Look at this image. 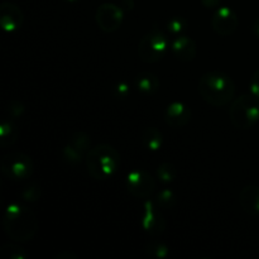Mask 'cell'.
<instances>
[{
	"mask_svg": "<svg viewBox=\"0 0 259 259\" xmlns=\"http://www.w3.org/2000/svg\"><path fill=\"white\" fill-rule=\"evenodd\" d=\"M3 227L10 239L17 243H27L37 234L38 220L29 207L22 204H12L5 210Z\"/></svg>",
	"mask_w": 259,
	"mask_h": 259,
	"instance_id": "1",
	"label": "cell"
},
{
	"mask_svg": "<svg viewBox=\"0 0 259 259\" xmlns=\"http://www.w3.org/2000/svg\"><path fill=\"white\" fill-rule=\"evenodd\" d=\"M199 93L207 104L212 106H224L233 100L235 83L227 73L211 71L201 76L199 81Z\"/></svg>",
	"mask_w": 259,
	"mask_h": 259,
	"instance_id": "2",
	"label": "cell"
},
{
	"mask_svg": "<svg viewBox=\"0 0 259 259\" xmlns=\"http://www.w3.org/2000/svg\"><path fill=\"white\" fill-rule=\"evenodd\" d=\"M86 168L95 180H106L116 174L121 163L120 154L109 144H99L91 148L85 158Z\"/></svg>",
	"mask_w": 259,
	"mask_h": 259,
	"instance_id": "3",
	"label": "cell"
},
{
	"mask_svg": "<svg viewBox=\"0 0 259 259\" xmlns=\"http://www.w3.org/2000/svg\"><path fill=\"white\" fill-rule=\"evenodd\" d=\"M230 120L238 129H250L259 120V99L252 93L240 95L233 101L229 110Z\"/></svg>",
	"mask_w": 259,
	"mask_h": 259,
	"instance_id": "4",
	"label": "cell"
},
{
	"mask_svg": "<svg viewBox=\"0 0 259 259\" xmlns=\"http://www.w3.org/2000/svg\"><path fill=\"white\" fill-rule=\"evenodd\" d=\"M167 37L158 27L149 30L138 45V56L143 62L156 63L164 57L167 51Z\"/></svg>",
	"mask_w": 259,
	"mask_h": 259,
	"instance_id": "5",
	"label": "cell"
},
{
	"mask_svg": "<svg viewBox=\"0 0 259 259\" xmlns=\"http://www.w3.org/2000/svg\"><path fill=\"white\" fill-rule=\"evenodd\" d=\"M33 168L34 164L32 158L23 152H10L0 161V171L3 176L13 181H20L30 177Z\"/></svg>",
	"mask_w": 259,
	"mask_h": 259,
	"instance_id": "6",
	"label": "cell"
},
{
	"mask_svg": "<svg viewBox=\"0 0 259 259\" xmlns=\"http://www.w3.org/2000/svg\"><path fill=\"white\" fill-rule=\"evenodd\" d=\"M123 8L111 3H105L96 10V24L104 33H114L120 28L123 23Z\"/></svg>",
	"mask_w": 259,
	"mask_h": 259,
	"instance_id": "7",
	"label": "cell"
},
{
	"mask_svg": "<svg viewBox=\"0 0 259 259\" xmlns=\"http://www.w3.org/2000/svg\"><path fill=\"white\" fill-rule=\"evenodd\" d=\"M126 190L138 199H148L156 190V181L146 171H133L126 176Z\"/></svg>",
	"mask_w": 259,
	"mask_h": 259,
	"instance_id": "8",
	"label": "cell"
},
{
	"mask_svg": "<svg viewBox=\"0 0 259 259\" xmlns=\"http://www.w3.org/2000/svg\"><path fill=\"white\" fill-rule=\"evenodd\" d=\"M167 223L162 210L151 200H146L142 212V228L149 235H159L166 230Z\"/></svg>",
	"mask_w": 259,
	"mask_h": 259,
	"instance_id": "9",
	"label": "cell"
},
{
	"mask_svg": "<svg viewBox=\"0 0 259 259\" xmlns=\"http://www.w3.org/2000/svg\"><path fill=\"white\" fill-rule=\"evenodd\" d=\"M211 28L220 37L232 35L238 28V17L234 10L228 7L219 8L212 15Z\"/></svg>",
	"mask_w": 259,
	"mask_h": 259,
	"instance_id": "10",
	"label": "cell"
},
{
	"mask_svg": "<svg viewBox=\"0 0 259 259\" xmlns=\"http://www.w3.org/2000/svg\"><path fill=\"white\" fill-rule=\"evenodd\" d=\"M24 22L22 9L13 3H3L0 5V23L5 32H15Z\"/></svg>",
	"mask_w": 259,
	"mask_h": 259,
	"instance_id": "11",
	"label": "cell"
},
{
	"mask_svg": "<svg viewBox=\"0 0 259 259\" xmlns=\"http://www.w3.org/2000/svg\"><path fill=\"white\" fill-rule=\"evenodd\" d=\"M191 110L186 104L181 101H174L167 106L164 111V121L171 128H182L191 120Z\"/></svg>",
	"mask_w": 259,
	"mask_h": 259,
	"instance_id": "12",
	"label": "cell"
},
{
	"mask_svg": "<svg viewBox=\"0 0 259 259\" xmlns=\"http://www.w3.org/2000/svg\"><path fill=\"white\" fill-rule=\"evenodd\" d=\"M171 48L175 57L177 60L182 61V62H190V61H192L196 57V42L185 34L175 37L171 43Z\"/></svg>",
	"mask_w": 259,
	"mask_h": 259,
	"instance_id": "13",
	"label": "cell"
},
{
	"mask_svg": "<svg viewBox=\"0 0 259 259\" xmlns=\"http://www.w3.org/2000/svg\"><path fill=\"white\" fill-rule=\"evenodd\" d=\"M239 202L242 209L249 215H259V186L248 185L240 191Z\"/></svg>",
	"mask_w": 259,
	"mask_h": 259,
	"instance_id": "14",
	"label": "cell"
},
{
	"mask_svg": "<svg viewBox=\"0 0 259 259\" xmlns=\"http://www.w3.org/2000/svg\"><path fill=\"white\" fill-rule=\"evenodd\" d=\"M134 86L143 95H153L158 91L159 80L156 75L151 72H139L134 80Z\"/></svg>",
	"mask_w": 259,
	"mask_h": 259,
	"instance_id": "15",
	"label": "cell"
},
{
	"mask_svg": "<svg viewBox=\"0 0 259 259\" xmlns=\"http://www.w3.org/2000/svg\"><path fill=\"white\" fill-rule=\"evenodd\" d=\"M18 136H19V131L9 119H4L0 125V146L3 148L7 147H12L17 143Z\"/></svg>",
	"mask_w": 259,
	"mask_h": 259,
	"instance_id": "16",
	"label": "cell"
},
{
	"mask_svg": "<svg viewBox=\"0 0 259 259\" xmlns=\"http://www.w3.org/2000/svg\"><path fill=\"white\" fill-rule=\"evenodd\" d=\"M142 143L148 151H159L163 146V136L157 128H147L142 134Z\"/></svg>",
	"mask_w": 259,
	"mask_h": 259,
	"instance_id": "17",
	"label": "cell"
},
{
	"mask_svg": "<svg viewBox=\"0 0 259 259\" xmlns=\"http://www.w3.org/2000/svg\"><path fill=\"white\" fill-rule=\"evenodd\" d=\"M144 253H146L147 257L149 258L164 259L168 257L169 249L164 243L153 240V242H149L148 244L146 245V248H144Z\"/></svg>",
	"mask_w": 259,
	"mask_h": 259,
	"instance_id": "18",
	"label": "cell"
},
{
	"mask_svg": "<svg viewBox=\"0 0 259 259\" xmlns=\"http://www.w3.org/2000/svg\"><path fill=\"white\" fill-rule=\"evenodd\" d=\"M68 144H71L73 148H76L86 156L91 149V138L83 132H77V133L72 134Z\"/></svg>",
	"mask_w": 259,
	"mask_h": 259,
	"instance_id": "19",
	"label": "cell"
},
{
	"mask_svg": "<svg viewBox=\"0 0 259 259\" xmlns=\"http://www.w3.org/2000/svg\"><path fill=\"white\" fill-rule=\"evenodd\" d=\"M176 195H175V192L169 189L162 190L156 197V204L161 210L174 209L175 205H176Z\"/></svg>",
	"mask_w": 259,
	"mask_h": 259,
	"instance_id": "20",
	"label": "cell"
},
{
	"mask_svg": "<svg viewBox=\"0 0 259 259\" xmlns=\"http://www.w3.org/2000/svg\"><path fill=\"white\" fill-rule=\"evenodd\" d=\"M0 257L4 259H27L28 254L17 244H4L0 248Z\"/></svg>",
	"mask_w": 259,
	"mask_h": 259,
	"instance_id": "21",
	"label": "cell"
},
{
	"mask_svg": "<svg viewBox=\"0 0 259 259\" xmlns=\"http://www.w3.org/2000/svg\"><path fill=\"white\" fill-rule=\"evenodd\" d=\"M62 158L68 166H77L78 163H81V161L83 158H86V156L83 153H81L80 151H77L76 148H73L71 144L67 143L63 147Z\"/></svg>",
	"mask_w": 259,
	"mask_h": 259,
	"instance_id": "22",
	"label": "cell"
},
{
	"mask_svg": "<svg viewBox=\"0 0 259 259\" xmlns=\"http://www.w3.org/2000/svg\"><path fill=\"white\" fill-rule=\"evenodd\" d=\"M157 176L164 184H171L176 179V168L172 163L169 162H163L162 164H159V167L157 168Z\"/></svg>",
	"mask_w": 259,
	"mask_h": 259,
	"instance_id": "23",
	"label": "cell"
},
{
	"mask_svg": "<svg viewBox=\"0 0 259 259\" xmlns=\"http://www.w3.org/2000/svg\"><path fill=\"white\" fill-rule=\"evenodd\" d=\"M40 195H42V189H40L39 185L37 182H32L28 186L24 187V190L22 191V197L24 201L27 202H35L40 199Z\"/></svg>",
	"mask_w": 259,
	"mask_h": 259,
	"instance_id": "24",
	"label": "cell"
},
{
	"mask_svg": "<svg viewBox=\"0 0 259 259\" xmlns=\"http://www.w3.org/2000/svg\"><path fill=\"white\" fill-rule=\"evenodd\" d=\"M187 29V22L185 18L182 17H176L172 18L167 23V30H168L169 34L172 35H181L184 34L185 30Z\"/></svg>",
	"mask_w": 259,
	"mask_h": 259,
	"instance_id": "25",
	"label": "cell"
},
{
	"mask_svg": "<svg viewBox=\"0 0 259 259\" xmlns=\"http://www.w3.org/2000/svg\"><path fill=\"white\" fill-rule=\"evenodd\" d=\"M24 111H25L24 105H23V103H20V101L18 100H13L12 103L9 104V106H8V114H9L13 119H17V118H20V116H23L24 115Z\"/></svg>",
	"mask_w": 259,
	"mask_h": 259,
	"instance_id": "26",
	"label": "cell"
},
{
	"mask_svg": "<svg viewBox=\"0 0 259 259\" xmlns=\"http://www.w3.org/2000/svg\"><path fill=\"white\" fill-rule=\"evenodd\" d=\"M129 91H131V89H129L128 83L120 82L115 86V89H114V95L119 99H124L129 95Z\"/></svg>",
	"mask_w": 259,
	"mask_h": 259,
	"instance_id": "27",
	"label": "cell"
},
{
	"mask_svg": "<svg viewBox=\"0 0 259 259\" xmlns=\"http://www.w3.org/2000/svg\"><path fill=\"white\" fill-rule=\"evenodd\" d=\"M250 93L259 99V70L255 71L250 81Z\"/></svg>",
	"mask_w": 259,
	"mask_h": 259,
	"instance_id": "28",
	"label": "cell"
},
{
	"mask_svg": "<svg viewBox=\"0 0 259 259\" xmlns=\"http://www.w3.org/2000/svg\"><path fill=\"white\" fill-rule=\"evenodd\" d=\"M56 259H77V255L75 253L70 252V250H65V252L58 253Z\"/></svg>",
	"mask_w": 259,
	"mask_h": 259,
	"instance_id": "29",
	"label": "cell"
},
{
	"mask_svg": "<svg viewBox=\"0 0 259 259\" xmlns=\"http://www.w3.org/2000/svg\"><path fill=\"white\" fill-rule=\"evenodd\" d=\"M220 2H222V0H201L202 5L209 8V9H214V8L219 7Z\"/></svg>",
	"mask_w": 259,
	"mask_h": 259,
	"instance_id": "30",
	"label": "cell"
},
{
	"mask_svg": "<svg viewBox=\"0 0 259 259\" xmlns=\"http://www.w3.org/2000/svg\"><path fill=\"white\" fill-rule=\"evenodd\" d=\"M133 0H123V7L121 8H123L124 12H129V10L133 9Z\"/></svg>",
	"mask_w": 259,
	"mask_h": 259,
	"instance_id": "31",
	"label": "cell"
},
{
	"mask_svg": "<svg viewBox=\"0 0 259 259\" xmlns=\"http://www.w3.org/2000/svg\"><path fill=\"white\" fill-rule=\"evenodd\" d=\"M252 30H253V33H254V34L259 38V18H257V19H255L254 22H253Z\"/></svg>",
	"mask_w": 259,
	"mask_h": 259,
	"instance_id": "32",
	"label": "cell"
},
{
	"mask_svg": "<svg viewBox=\"0 0 259 259\" xmlns=\"http://www.w3.org/2000/svg\"><path fill=\"white\" fill-rule=\"evenodd\" d=\"M66 2H68V3H76V2H78V0H66Z\"/></svg>",
	"mask_w": 259,
	"mask_h": 259,
	"instance_id": "33",
	"label": "cell"
}]
</instances>
